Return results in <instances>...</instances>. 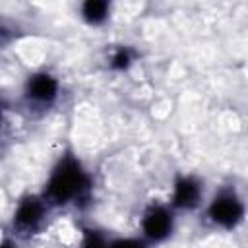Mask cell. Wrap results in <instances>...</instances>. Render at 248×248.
Here are the masks:
<instances>
[{
    "instance_id": "1",
    "label": "cell",
    "mask_w": 248,
    "mask_h": 248,
    "mask_svg": "<svg viewBox=\"0 0 248 248\" xmlns=\"http://www.w3.org/2000/svg\"><path fill=\"white\" fill-rule=\"evenodd\" d=\"M91 192H93L91 172L72 149H66L50 167L41 196L48 203V207H68V205L78 207L91 200Z\"/></svg>"
},
{
    "instance_id": "2",
    "label": "cell",
    "mask_w": 248,
    "mask_h": 248,
    "mask_svg": "<svg viewBox=\"0 0 248 248\" xmlns=\"http://www.w3.org/2000/svg\"><path fill=\"white\" fill-rule=\"evenodd\" d=\"M244 202L232 186H225L215 192L205 205V217L209 219V223L225 231L236 229L244 221Z\"/></svg>"
},
{
    "instance_id": "3",
    "label": "cell",
    "mask_w": 248,
    "mask_h": 248,
    "mask_svg": "<svg viewBox=\"0 0 248 248\" xmlns=\"http://www.w3.org/2000/svg\"><path fill=\"white\" fill-rule=\"evenodd\" d=\"M174 213L176 211L169 203L151 202L140 217V231H141L140 238L145 240L147 244H161L169 240L176 225Z\"/></svg>"
},
{
    "instance_id": "4",
    "label": "cell",
    "mask_w": 248,
    "mask_h": 248,
    "mask_svg": "<svg viewBox=\"0 0 248 248\" xmlns=\"http://www.w3.org/2000/svg\"><path fill=\"white\" fill-rule=\"evenodd\" d=\"M48 203L43 200L41 194H27L23 196L12 215V232L16 236H33L37 234L43 225L46 223Z\"/></svg>"
},
{
    "instance_id": "5",
    "label": "cell",
    "mask_w": 248,
    "mask_h": 248,
    "mask_svg": "<svg viewBox=\"0 0 248 248\" xmlns=\"http://www.w3.org/2000/svg\"><path fill=\"white\" fill-rule=\"evenodd\" d=\"M60 97V79L46 72L39 70L27 76L23 83V99L29 108L35 110H48Z\"/></svg>"
},
{
    "instance_id": "6",
    "label": "cell",
    "mask_w": 248,
    "mask_h": 248,
    "mask_svg": "<svg viewBox=\"0 0 248 248\" xmlns=\"http://www.w3.org/2000/svg\"><path fill=\"white\" fill-rule=\"evenodd\" d=\"M203 180L196 174H178L172 182L169 205L174 211H194L203 203Z\"/></svg>"
},
{
    "instance_id": "7",
    "label": "cell",
    "mask_w": 248,
    "mask_h": 248,
    "mask_svg": "<svg viewBox=\"0 0 248 248\" xmlns=\"http://www.w3.org/2000/svg\"><path fill=\"white\" fill-rule=\"evenodd\" d=\"M78 12H79V17L83 23H87L91 27H101L108 21L112 6L107 0H85L79 4Z\"/></svg>"
},
{
    "instance_id": "8",
    "label": "cell",
    "mask_w": 248,
    "mask_h": 248,
    "mask_svg": "<svg viewBox=\"0 0 248 248\" xmlns=\"http://www.w3.org/2000/svg\"><path fill=\"white\" fill-rule=\"evenodd\" d=\"M108 244H110V236L105 231L97 227L81 229V238H79L78 248H108Z\"/></svg>"
},
{
    "instance_id": "9",
    "label": "cell",
    "mask_w": 248,
    "mask_h": 248,
    "mask_svg": "<svg viewBox=\"0 0 248 248\" xmlns=\"http://www.w3.org/2000/svg\"><path fill=\"white\" fill-rule=\"evenodd\" d=\"M134 62H136V50H134L132 46H124V45L116 46V48L112 50L110 58H108V66H110L112 70H116V72L128 70Z\"/></svg>"
},
{
    "instance_id": "10",
    "label": "cell",
    "mask_w": 248,
    "mask_h": 248,
    "mask_svg": "<svg viewBox=\"0 0 248 248\" xmlns=\"http://www.w3.org/2000/svg\"><path fill=\"white\" fill-rule=\"evenodd\" d=\"M21 37V29L16 21L8 19V17H2L0 16V48H6L10 46L14 41H17Z\"/></svg>"
},
{
    "instance_id": "11",
    "label": "cell",
    "mask_w": 248,
    "mask_h": 248,
    "mask_svg": "<svg viewBox=\"0 0 248 248\" xmlns=\"http://www.w3.org/2000/svg\"><path fill=\"white\" fill-rule=\"evenodd\" d=\"M108 248H149V244L140 236H118L110 238Z\"/></svg>"
},
{
    "instance_id": "12",
    "label": "cell",
    "mask_w": 248,
    "mask_h": 248,
    "mask_svg": "<svg viewBox=\"0 0 248 248\" xmlns=\"http://www.w3.org/2000/svg\"><path fill=\"white\" fill-rule=\"evenodd\" d=\"M0 248H17V246L12 238H4V240H0Z\"/></svg>"
},
{
    "instance_id": "13",
    "label": "cell",
    "mask_w": 248,
    "mask_h": 248,
    "mask_svg": "<svg viewBox=\"0 0 248 248\" xmlns=\"http://www.w3.org/2000/svg\"><path fill=\"white\" fill-rule=\"evenodd\" d=\"M4 114H6V108H4V103L0 101V128H2V124H4Z\"/></svg>"
}]
</instances>
